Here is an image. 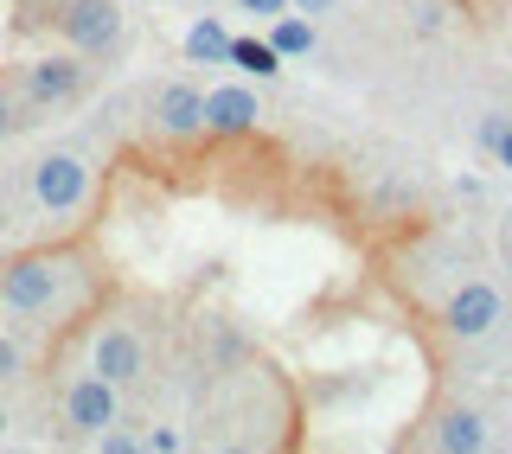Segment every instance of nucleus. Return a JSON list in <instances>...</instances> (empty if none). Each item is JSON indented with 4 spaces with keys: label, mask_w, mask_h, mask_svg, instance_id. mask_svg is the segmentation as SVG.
<instances>
[{
    "label": "nucleus",
    "mask_w": 512,
    "mask_h": 454,
    "mask_svg": "<svg viewBox=\"0 0 512 454\" xmlns=\"http://www.w3.org/2000/svg\"><path fill=\"white\" fill-rule=\"evenodd\" d=\"M480 148H487L493 154V167H506L512 173V116H487V122H480Z\"/></svg>",
    "instance_id": "14"
},
{
    "label": "nucleus",
    "mask_w": 512,
    "mask_h": 454,
    "mask_svg": "<svg viewBox=\"0 0 512 454\" xmlns=\"http://www.w3.org/2000/svg\"><path fill=\"white\" fill-rule=\"evenodd\" d=\"M90 448H103V454H135V448H141V429H116V423H109V429L90 435Z\"/></svg>",
    "instance_id": "16"
},
{
    "label": "nucleus",
    "mask_w": 512,
    "mask_h": 454,
    "mask_svg": "<svg viewBox=\"0 0 512 454\" xmlns=\"http://www.w3.org/2000/svg\"><path fill=\"white\" fill-rule=\"evenodd\" d=\"M109 423H122V391L109 378H96L90 365H77L71 378L58 384V429H64V442H90V435L109 429Z\"/></svg>",
    "instance_id": "4"
},
{
    "label": "nucleus",
    "mask_w": 512,
    "mask_h": 454,
    "mask_svg": "<svg viewBox=\"0 0 512 454\" xmlns=\"http://www.w3.org/2000/svg\"><path fill=\"white\" fill-rule=\"evenodd\" d=\"M263 39L276 45V58H308V52H314V20L288 7V13H276V20H269Z\"/></svg>",
    "instance_id": "11"
},
{
    "label": "nucleus",
    "mask_w": 512,
    "mask_h": 454,
    "mask_svg": "<svg viewBox=\"0 0 512 454\" xmlns=\"http://www.w3.org/2000/svg\"><path fill=\"white\" fill-rule=\"evenodd\" d=\"M295 13H333V0H288Z\"/></svg>",
    "instance_id": "19"
},
{
    "label": "nucleus",
    "mask_w": 512,
    "mask_h": 454,
    "mask_svg": "<svg viewBox=\"0 0 512 454\" xmlns=\"http://www.w3.org/2000/svg\"><path fill=\"white\" fill-rule=\"evenodd\" d=\"M0 435H7V410H0Z\"/></svg>",
    "instance_id": "20"
},
{
    "label": "nucleus",
    "mask_w": 512,
    "mask_h": 454,
    "mask_svg": "<svg viewBox=\"0 0 512 454\" xmlns=\"http://www.w3.org/2000/svg\"><path fill=\"white\" fill-rule=\"evenodd\" d=\"M103 288V256L84 237H45L0 263V314L13 327H64Z\"/></svg>",
    "instance_id": "1"
},
{
    "label": "nucleus",
    "mask_w": 512,
    "mask_h": 454,
    "mask_svg": "<svg viewBox=\"0 0 512 454\" xmlns=\"http://www.w3.org/2000/svg\"><path fill=\"white\" fill-rule=\"evenodd\" d=\"M237 13H250V20H276V13H288V0H237Z\"/></svg>",
    "instance_id": "18"
},
{
    "label": "nucleus",
    "mask_w": 512,
    "mask_h": 454,
    "mask_svg": "<svg viewBox=\"0 0 512 454\" xmlns=\"http://www.w3.org/2000/svg\"><path fill=\"white\" fill-rule=\"evenodd\" d=\"M416 448H442V454H480L493 442V429H487V416L474 410V403H442L436 416H429V429L423 435H410Z\"/></svg>",
    "instance_id": "8"
},
{
    "label": "nucleus",
    "mask_w": 512,
    "mask_h": 454,
    "mask_svg": "<svg viewBox=\"0 0 512 454\" xmlns=\"http://www.w3.org/2000/svg\"><path fill=\"white\" fill-rule=\"evenodd\" d=\"M436 320H442L448 339H487L506 320V295L493 282H480V275H468L461 288H448V301H442Z\"/></svg>",
    "instance_id": "7"
},
{
    "label": "nucleus",
    "mask_w": 512,
    "mask_h": 454,
    "mask_svg": "<svg viewBox=\"0 0 512 454\" xmlns=\"http://www.w3.org/2000/svg\"><path fill=\"white\" fill-rule=\"evenodd\" d=\"M26 365H32V352H26V333H20V327H0V391L26 378Z\"/></svg>",
    "instance_id": "13"
},
{
    "label": "nucleus",
    "mask_w": 512,
    "mask_h": 454,
    "mask_svg": "<svg viewBox=\"0 0 512 454\" xmlns=\"http://www.w3.org/2000/svg\"><path fill=\"white\" fill-rule=\"evenodd\" d=\"M224 52H231V32H218L212 20H199L186 32V58H205V64H218Z\"/></svg>",
    "instance_id": "15"
},
{
    "label": "nucleus",
    "mask_w": 512,
    "mask_h": 454,
    "mask_svg": "<svg viewBox=\"0 0 512 454\" xmlns=\"http://www.w3.org/2000/svg\"><path fill=\"white\" fill-rule=\"evenodd\" d=\"M84 90H90V58L71 52V45L20 64V103H32V109H64V103H77Z\"/></svg>",
    "instance_id": "5"
},
{
    "label": "nucleus",
    "mask_w": 512,
    "mask_h": 454,
    "mask_svg": "<svg viewBox=\"0 0 512 454\" xmlns=\"http://www.w3.org/2000/svg\"><path fill=\"white\" fill-rule=\"evenodd\" d=\"M224 58H231V64H244L250 77H276V71H282L276 45H269V39H250V32H237V39H231V52H224Z\"/></svg>",
    "instance_id": "12"
},
{
    "label": "nucleus",
    "mask_w": 512,
    "mask_h": 454,
    "mask_svg": "<svg viewBox=\"0 0 512 454\" xmlns=\"http://www.w3.org/2000/svg\"><path fill=\"white\" fill-rule=\"evenodd\" d=\"M154 128L167 141H199L205 135V90L186 84V77H173V84L154 90Z\"/></svg>",
    "instance_id": "9"
},
{
    "label": "nucleus",
    "mask_w": 512,
    "mask_h": 454,
    "mask_svg": "<svg viewBox=\"0 0 512 454\" xmlns=\"http://www.w3.org/2000/svg\"><path fill=\"white\" fill-rule=\"evenodd\" d=\"M20 122H26V103H13V96L0 90V141H7V135H13Z\"/></svg>",
    "instance_id": "17"
},
{
    "label": "nucleus",
    "mask_w": 512,
    "mask_h": 454,
    "mask_svg": "<svg viewBox=\"0 0 512 454\" xmlns=\"http://www.w3.org/2000/svg\"><path fill=\"white\" fill-rule=\"evenodd\" d=\"M256 116H263V103H256L250 84H218V90H205V135H212V141L250 135Z\"/></svg>",
    "instance_id": "10"
},
{
    "label": "nucleus",
    "mask_w": 512,
    "mask_h": 454,
    "mask_svg": "<svg viewBox=\"0 0 512 454\" xmlns=\"http://www.w3.org/2000/svg\"><path fill=\"white\" fill-rule=\"evenodd\" d=\"M58 32L71 52L109 58L122 45V7L116 0H58Z\"/></svg>",
    "instance_id": "6"
},
{
    "label": "nucleus",
    "mask_w": 512,
    "mask_h": 454,
    "mask_svg": "<svg viewBox=\"0 0 512 454\" xmlns=\"http://www.w3.org/2000/svg\"><path fill=\"white\" fill-rule=\"evenodd\" d=\"M84 365L96 371V378H109L116 391L141 384V378H148V365H154V346H148V333H141V320L103 314V320H96V333H90V346H84Z\"/></svg>",
    "instance_id": "3"
},
{
    "label": "nucleus",
    "mask_w": 512,
    "mask_h": 454,
    "mask_svg": "<svg viewBox=\"0 0 512 454\" xmlns=\"http://www.w3.org/2000/svg\"><path fill=\"white\" fill-rule=\"evenodd\" d=\"M96 192H103V173H96V160H90L84 148H45V154H32V167H26V199H32V212L52 218L58 231L90 224Z\"/></svg>",
    "instance_id": "2"
}]
</instances>
